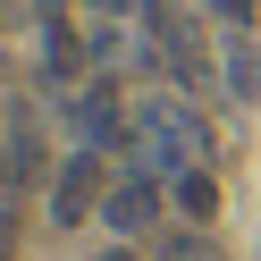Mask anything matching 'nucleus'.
Wrapping results in <instances>:
<instances>
[{
  "instance_id": "1",
  "label": "nucleus",
  "mask_w": 261,
  "mask_h": 261,
  "mask_svg": "<svg viewBox=\"0 0 261 261\" xmlns=\"http://www.w3.org/2000/svg\"><path fill=\"white\" fill-rule=\"evenodd\" d=\"M135 143H143V169L160 177H186L211 160V126L194 118L177 93H152V101H135Z\"/></svg>"
},
{
  "instance_id": "2",
  "label": "nucleus",
  "mask_w": 261,
  "mask_h": 261,
  "mask_svg": "<svg viewBox=\"0 0 261 261\" xmlns=\"http://www.w3.org/2000/svg\"><path fill=\"white\" fill-rule=\"evenodd\" d=\"M152 219H160V169H126L118 186L101 194V227H110L118 244H135Z\"/></svg>"
},
{
  "instance_id": "3",
  "label": "nucleus",
  "mask_w": 261,
  "mask_h": 261,
  "mask_svg": "<svg viewBox=\"0 0 261 261\" xmlns=\"http://www.w3.org/2000/svg\"><path fill=\"white\" fill-rule=\"evenodd\" d=\"M101 194H110V186H101V152H93V143H76L68 169L51 177V219H59V227H76L93 202H101Z\"/></svg>"
},
{
  "instance_id": "4",
  "label": "nucleus",
  "mask_w": 261,
  "mask_h": 261,
  "mask_svg": "<svg viewBox=\"0 0 261 261\" xmlns=\"http://www.w3.org/2000/svg\"><path fill=\"white\" fill-rule=\"evenodd\" d=\"M76 135L101 152V143H135V110L118 101V85H85L76 93Z\"/></svg>"
},
{
  "instance_id": "5",
  "label": "nucleus",
  "mask_w": 261,
  "mask_h": 261,
  "mask_svg": "<svg viewBox=\"0 0 261 261\" xmlns=\"http://www.w3.org/2000/svg\"><path fill=\"white\" fill-rule=\"evenodd\" d=\"M76 68H85V42L68 34V17H51V34H42V76H51V85H76Z\"/></svg>"
},
{
  "instance_id": "6",
  "label": "nucleus",
  "mask_w": 261,
  "mask_h": 261,
  "mask_svg": "<svg viewBox=\"0 0 261 261\" xmlns=\"http://www.w3.org/2000/svg\"><path fill=\"white\" fill-rule=\"evenodd\" d=\"M169 202L186 211V219H202V227H211V211H219V186H211V169H186V177H169Z\"/></svg>"
},
{
  "instance_id": "7",
  "label": "nucleus",
  "mask_w": 261,
  "mask_h": 261,
  "mask_svg": "<svg viewBox=\"0 0 261 261\" xmlns=\"http://www.w3.org/2000/svg\"><path fill=\"white\" fill-rule=\"evenodd\" d=\"M169 261H227L211 236H169Z\"/></svg>"
},
{
  "instance_id": "8",
  "label": "nucleus",
  "mask_w": 261,
  "mask_h": 261,
  "mask_svg": "<svg viewBox=\"0 0 261 261\" xmlns=\"http://www.w3.org/2000/svg\"><path fill=\"white\" fill-rule=\"evenodd\" d=\"M211 9H219V25H236V34L261 17V0H211Z\"/></svg>"
},
{
  "instance_id": "9",
  "label": "nucleus",
  "mask_w": 261,
  "mask_h": 261,
  "mask_svg": "<svg viewBox=\"0 0 261 261\" xmlns=\"http://www.w3.org/2000/svg\"><path fill=\"white\" fill-rule=\"evenodd\" d=\"M93 261H143V253H135V244H110V253H93Z\"/></svg>"
},
{
  "instance_id": "10",
  "label": "nucleus",
  "mask_w": 261,
  "mask_h": 261,
  "mask_svg": "<svg viewBox=\"0 0 261 261\" xmlns=\"http://www.w3.org/2000/svg\"><path fill=\"white\" fill-rule=\"evenodd\" d=\"M9 244H17V236H9V202H0V261H9Z\"/></svg>"
},
{
  "instance_id": "11",
  "label": "nucleus",
  "mask_w": 261,
  "mask_h": 261,
  "mask_svg": "<svg viewBox=\"0 0 261 261\" xmlns=\"http://www.w3.org/2000/svg\"><path fill=\"white\" fill-rule=\"evenodd\" d=\"M93 9H135V0H93Z\"/></svg>"
},
{
  "instance_id": "12",
  "label": "nucleus",
  "mask_w": 261,
  "mask_h": 261,
  "mask_svg": "<svg viewBox=\"0 0 261 261\" xmlns=\"http://www.w3.org/2000/svg\"><path fill=\"white\" fill-rule=\"evenodd\" d=\"M34 9H51V17H59V9H68V0H34Z\"/></svg>"
}]
</instances>
